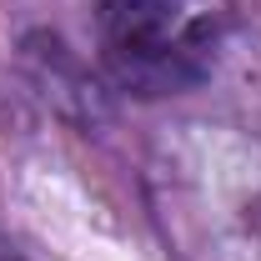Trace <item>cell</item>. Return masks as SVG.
Returning a JSON list of instances; mask_svg holds the SVG:
<instances>
[{
  "instance_id": "1",
  "label": "cell",
  "mask_w": 261,
  "mask_h": 261,
  "mask_svg": "<svg viewBox=\"0 0 261 261\" xmlns=\"http://www.w3.org/2000/svg\"><path fill=\"white\" fill-rule=\"evenodd\" d=\"M181 0H100V31L116 65L151 61L181 45Z\"/></svg>"
}]
</instances>
